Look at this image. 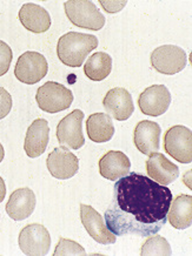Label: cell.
I'll use <instances>...</instances> for the list:
<instances>
[{
	"mask_svg": "<svg viewBox=\"0 0 192 256\" xmlns=\"http://www.w3.org/2000/svg\"><path fill=\"white\" fill-rule=\"evenodd\" d=\"M19 247L28 256H44L51 247V236L45 226L39 224H28L19 234Z\"/></svg>",
	"mask_w": 192,
	"mask_h": 256,
	"instance_id": "cell-7",
	"label": "cell"
},
{
	"mask_svg": "<svg viewBox=\"0 0 192 256\" xmlns=\"http://www.w3.org/2000/svg\"><path fill=\"white\" fill-rule=\"evenodd\" d=\"M98 46L96 36L78 32H67L62 36L57 44V56L64 65L80 67L85 62L89 53Z\"/></svg>",
	"mask_w": 192,
	"mask_h": 256,
	"instance_id": "cell-2",
	"label": "cell"
},
{
	"mask_svg": "<svg viewBox=\"0 0 192 256\" xmlns=\"http://www.w3.org/2000/svg\"><path fill=\"white\" fill-rule=\"evenodd\" d=\"M18 18L22 25L32 33H44L51 28V16L43 6L28 2L20 8Z\"/></svg>",
	"mask_w": 192,
	"mask_h": 256,
	"instance_id": "cell-19",
	"label": "cell"
},
{
	"mask_svg": "<svg viewBox=\"0 0 192 256\" xmlns=\"http://www.w3.org/2000/svg\"><path fill=\"white\" fill-rule=\"evenodd\" d=\"M140 250L141 256H170L172 255L171 246L166 238L160 235H150Z\"/></svg>",
	"mask_w": 192,
	"mask_h": 256,
	"instance_id": "cell-23",
	"label": "cell"
},
{
	"mask_svg": "<svg viewBox=\"0 0 192 256\" xmlns=\"http://www.w3.org/2000/svg\"><path fill=\"white\" fill-rule=\"evenodd\" d=\"M37 204L36 194L32 190L25 187L13 192L6 204V213L12 220L23 221L30 218L35 212Z\"/></svg>",
	"mask_w": 192,
	"mask_h": 256,
	"instance_id": "cell-17",
	"label": "cell"
},
{
	"mask_svg": "<svg viewBox=\"0 0 192 256\" xmlns=\"http://www.w3.org/2000/svg\"><path fill=\"white\" fill-rule=\"evenodd\" d=\"M146 160V173L150 178L156 182L166 186L173 181H176L179 176V168L176 164L171 162L164 154L153 153L149 156Z\"/></svg>",
	"mask_w": 192,
	"mask_h": 256,
	"instance_id": "cell-16",
	"label": "cell"
},
{
	"mask_svg": "<svg viewBox=\"0 0 192 256\" xmlns=\"http://www.w3.org/2000/svg\"><path fill=\"white\" fill-rule=\"evenodd\" d=\"M36 101L44 112L58 113L72 105L73 93L62 84L47 82L37 90Z\"/></svg>",
	"mask_w": 192,
	"mask_h": 256,
	"instance_id": "cell-4",
	"label": "cell"
},
{
	"mask_svg": "<svg viewBox=\"0 0 192 256\" xmlns=\"http://www.w3.org/2000/svg\"><path fill=\"white\" fill-rule=\"evenodd\" d=\"M84 113L80 110H75L63 118L57 127V139L60 146L79 150L85 144V138L83 134Z\"/></svg>",
	"mask_w": 192,
	"mask_h": 256,
	"instance_id": "cell-9",
	"label": "cell"
},
{
	"mask_svg": "<svg viewBox=\"0 0 192 256\" xmlns=\"http://www.w3.org/2000/svg\"><path fill=\"white\" fill-rule=\"evenodd\" d=\"M166 218L176 229H186L192 224V196L179 194L171 202Z\"/></svg>",
	"mask_w": 192,
	"mask_h": 256,
	"instance_id": "cell-20",
	"label": "cell"
},
{
	"mask_svg": "<svg viewBox=\"0 0 192 256\" xmlns=\"http://www.w3.org/2000/svg\"><path fill=\"white\" fill-rule=\"evenodd\" d=\"M4 156H5V150H4V147H3V144H0V164H2V161L4 160Z\"/></svg>",
	"mask_w": 192,
	"mask_h": 256,
	"instance_id": "cell-29",
	"label": "cell"
},
{
	"mask_svg": "<svg viewBox=\"0 0 192 256\" xmlns=\"http://www.w3.org/2000/svg\"><path fill=\"white\" fill-rule=\"evenodd\" d=\"M103 106L118 121H125L133 114L134 106L132 96L125 88L110 90L103 100Z\"/></svg>",
	"mask_w": 192,
	"mask_h": 256,
	"instance_id": "cell-14",
	"label": "cell"
},
{
	"mask_svg": "<svg viewBox=\"0 0 192 256\" xmlns=\"http://www.w3.org/2000/svg\"><path fill=\"white\" fill-rule=\"evenodd\" d=\"M173 200L169 187L143 174L129 173L116 181L105 224L116 236L157 234L166 224Z\"/></svg>",
	"mask_w": 192,
	"mask_h": 256,
	"instance_id": "cell-1",
	"label": "cell"
},
{
	"mask_svg": "<svg viewBox=\"0 0 192 256\" xmlns=\"http://www.w3.org/2000/svg\"><path fill=\"white\" fill-rule=\"evenodd\" d=\"M6 196V186H5V181L4 178L0 176V204L4 201V198Z\"/></svg>",
	"mask_w": 192,
	"mask_h": 256,
	"instance_id": "cell-28",
	"label": "cell"
},
{
	"mask_svg": "<svg viewBox=\"0 0 192 256\" xmlns=\"http://www.w3.org/2000/svg\"><path fill=\"white\" fill-rule=\"evenodd\" d=\"M166 153L181 164L192 162V132L185 126H173L164 134Z\"/></svg>",
	"mask_w": 192,
	"mask_h": 256,
	"instance_id": "cell-5",
	"label": "cell"
},
{
	"mask_svg": "<svg viewBox=\"0 0 192 256\" xmlns=\"http://www.w3.org/2000/svg\"><path fill=\"white\" fill-rule=\"evenodd\" d=\"M50 139V127L49 122L45 119H36L30 124L28 132L25 136L24 150L26 156L32 158H38L46 150Z\"/></svg>",
	"mask_w": 192,
	"mask_h": 256,
	"instance_id": "cell-15",
	"label": "cell"
},
{
	"mask_svg": "<svg viewBox=\"0 0 192 256\" xmlns=\"http://www.w3.org/2000/svg\"><path fill=\"white\" fill-rule=\"evenodd\" d=\"M186 53L176 45H163L151 53L150 62L154 70L161 74L179 73L186 66Z\"/></svg>",
	"mask_w": 192,
	"mask_h": 256,
	"instance_id": "cell-6",
	"label": "cell"
},
{
	"mask_svg": "<svg viewBox=\"0 0 192 256\" xmlns=\"http://www.w3.org/2000/svg\"><path fill=\"white\" fill-rule=\"evenodd\" d=\"M46 166L53 178L67 180L75 176L79 170V160L69 148L56 147L46 159Z\"/></svg>",
	"mask_w": 192,
	"mask_h": 256,
	"instance_id": "cell-10",
	"label": "cell"
},
{
	"mask_svg": "<svg viewBox=\"0 0 192 256\" xmlns=\"http://www.w3.org/2000/svg\"><path fill=\"white\" fill-rule=\"evenodd\" d=\"M80 220L86 232L94 241L102 244H112L116 242V235L107 228L102 215L90 204H80Z\"/></svg>",
	"mask_w": 192,
	"mask_h": 256,
	"instance_id": "cell-12",
	"label": "cell"
},
{
	"mask_svg": "<svg viewBox=\"0 0 192 256\" xmlns=\"http://www.w3.org/2000/svg\"><path fill=\"white\" fill-rule=\"evenodd\" d=\"M86 132L93 142H107L114 136L112 119L105 113H94L87 118Z\"/></svg>",
	"mask_w": 192,
	"mask_h": 256,
	"instance_id": "cell-21",
	"label": "cell"
},
{
	"mask_svg": "<svg viewBox=\"0 0 192 256\" xmlns=\"http://www.w3.org/2000/svg\"><path fill=\"white\" fill-rule=\"evenodd\" d=\"M171 93L164 85L147 87L138 98V106L141 113L150 116H160L169 110Z\"/></svg>",
	"mask_w": 192,
	"mask_h": 256,
	"instance_id": "cell-11",
	"label": "cell"
},
{
	"mask_svg": "<svg viewBox=\"0 0 192 256\" xmlns=\"http://www.w3.org/2000/svg\"><path fill=\"white\" fill-rule=\"evenodd\" d=\"M49 65L45 56L38 52L23 53L15 67L16 78L28 85H35L46 76Z\"/></svg>",
	"mask_w": 192,
	"mask_h": 256,
	"instance_id": "cell-8",
	"label": "cell"
},
{
	"mask_svg": "<svg viewBox=\"0 0 192 256\" xmlns=\"http://www.w3.org/2000/svg\"><path fill=\"white\" fill-rule=\"evenodd\" d=\"M112 70V58L105 52L93 53L84 65V73L92 82H102Z\"/></svg>",
	"mask_w": 192,
	"mask_h": 256,
	"instance_id": "cell-22",
	"label": "cell"
},
{
	"mask_svg": "<svg viewBox=\"0 0 192 256\" xmlns=\"http://www.w3.org/2000/svg\"><path fill=\"white\" fill-rule=\"evenodd\" d=\"M99 4L102 5V8L105 10L106 12L114 13V12H119L120 10L125 8L127 2L126 0H124V2H103V0H100Z\"/></svg>",
	"mask_w": 192,
	"mask_h": 256,
	"instance_id": "cell-27",
	"label": "cell"
},
{
	"mask_svg": "<svg viewBox=\"0 0 192 256\" xmlns=\"http://www.w3.org/2000/svg\"><path fill=\"white\" fill-rule=\"evenodd\" d=\"M53 255L55 256H69V255L84 256L86 255V252L85 249H84V247H82L79 244H77L76 241L70 240V238H60Z\"/></svg>",
	"mask_w": 192,
	"mask_h": 256,
	"instance_id": "cell-24",
	"label": "cell"
},
{
	"mask_svg": "<svg viewBox=\"0 0 192 256\" xmlns=\"http://www.w3.org/2000/svg\"><path fill=\"white\" fill-rule=\"evenodd\" d=\"M64 10L71 24L78 28L99 31L105 25V16L89 0H69L64 2Z\"/></svg>",
	"mask_w": 192,
	"mask_h": 256,
	"instance_id": "cell-3",
	"label": "cell"
},
{
	"mask_svg": "<svg viewBox=\"0 0 192 256\" xmlns=\"http://www.w3.org/2000/svg\"><path fill=\"white\" fill-rule=\"evenodd\" d=\"M12 110V96L4 87H0V120L8 116Z\"/></svg>",
	"mask_w": 192,
	"mask_h": 256,
	"instance_id": "cell-26",
	"label": "cell"
},
{
	"mask_svg": "<svg viewBox=\"0 0 192 256\" xmlns=\"http://www.w3.org/2000/svg\"><path fill=\"white\" fill-rule=\"evenodd\" d=\"M131 161L120 150H109L100 158L99 173L110 181H117L130 173Z\"/></svg>",
	"mask_w": 192,
	"mask_h": 256,
	"instance_id": "cell-18",
	"label": "cell"
},
{
	"mask_svg": "<svg viewBox=\"0 0 192 256\" xmlns=\"http://www.w3.org/2000/svg\"><path fill=\"white\" fill-rule=\"evenodd\" d=\"M161 130L159 124L150 120H143L137 124L133 132L134 146L145 156L157 153L160 148Z\"/></svg>",
	"mask_w": 192,
	"mask_h": 256,
	"instance_id": "cell-13",
	"label": "cell"
},
{
	"mask_svg": "<svg viewBox=\"0 0 192 256\" xmlns=\"http://www.w3.org/2000/svg\"><path fill=\"white\" fill-rule=\"evenodd\" d=\"M13 59L11 47L3 40H0V76L9 72Z\"/></svg>",
	"mask_w": 192,
	"mask_h": 256,
	"instance_id": "cell-25",
	"label": "cell"
}]
</instances>
